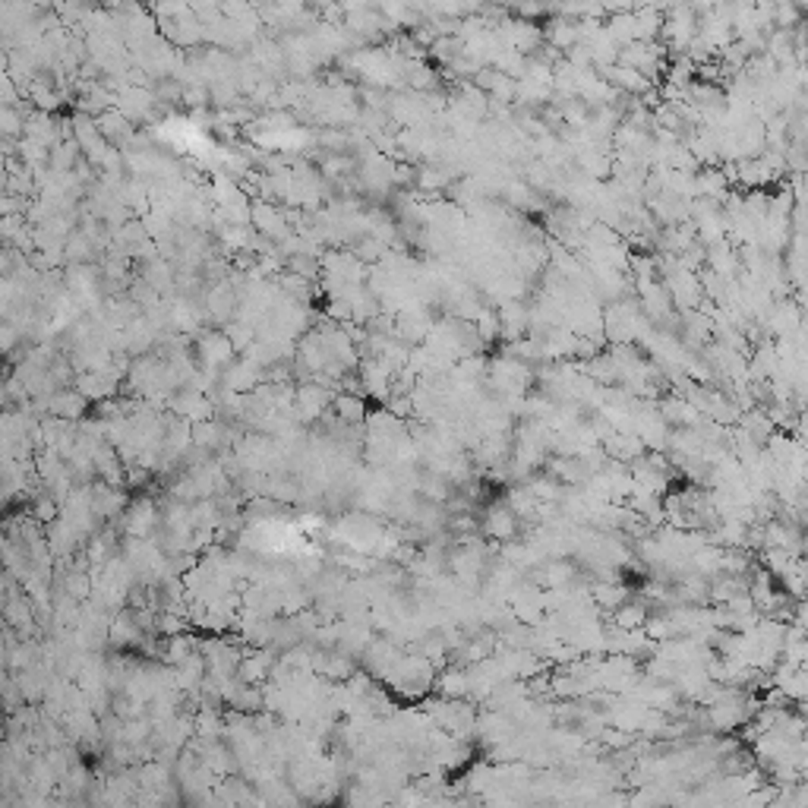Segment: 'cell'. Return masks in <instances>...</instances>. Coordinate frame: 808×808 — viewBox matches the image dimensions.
<instances>
[{
  "instance_id": "cell-1",
  "label": "cell",
  "mask_w": 808,
  "mask_h": 808,
  "mask_svg": "<svg viewBox=\"0 0 808 808\" xmlns=\"http://www.w3.org/2000/svg\"><path fill=\"white\" fill-rule=\"evenodd\" d=\"M483 531L489 537H496V540H512L515 531H518V515L506 502H499V506L487 508V515H483Z\"/></svg>"
}]
</instances>
